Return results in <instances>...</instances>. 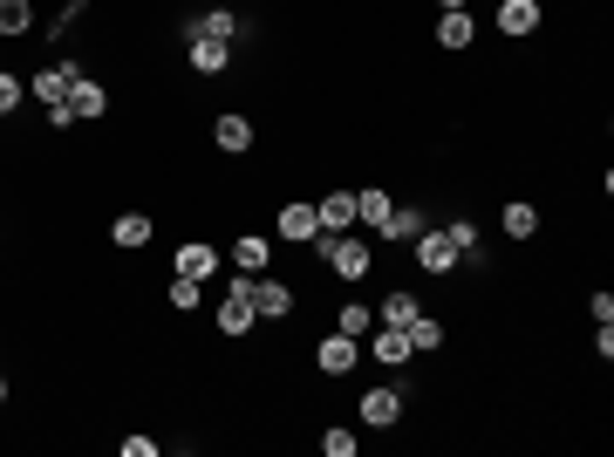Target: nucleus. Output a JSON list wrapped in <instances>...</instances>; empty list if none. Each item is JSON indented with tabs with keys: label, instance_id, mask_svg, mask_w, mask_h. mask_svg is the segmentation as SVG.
<instances>
[{
	"label": "nucleus",
	"instance_id": "nucleus-4",
	"mask_svg": "<svg viewBox=\"0 0 614 457\" xmlns=\"http://www.w3.org/2000/svg\"><path fill=\"white\" fill-rule=\"evenodd\" d=\"M76 76H82V62H76V55H62V62H48V69H41L28 89H35V103L48 110V103H62V96L76 89Z\"/></svg>",
	"mask_w": 614,
	"mask_h": 457
},
{
	"label": "nucleus",
	"instance_id": "nucleus-20",
	"mask_svg": "<svg viewBox=\"0 0 614 457\" xmlns=\"http://www.w3.org/2000/svg\"><path fill=\"white\" fill-rule=\"evenodd\" d=\"M110 239L123 246V253H137V246H151V219H144V212H123V219L110 226Z\"/></svg>",
	"mask_w": 614,
	"mask_h": 457
},
{
	"label": "nucleus",
	"instance_id": "nucleus-33",
	"mask_svg": "<svg viewBox=\"0 0 614 457\" xmlns=\"http://www.w3.org/2000/svg\"><path fill=\"white\" fill-rule=\"evenodd\" d=\"M458 7H464V0H437V14H458Z\"/></svg>",
	"mask_w": 614,
	"mask_h": 457
},
{
	"label": "nucleus",
	"instance_id": "nucleus-30",
	"mask_svg": "<svg viewBox=\"0 0 614 457\" xmlns=\"http://www.w3.org/2000/svg\"><path fill=\"white\" fill-rule=\"evenodd\" d=\"M321 451H328V457H355V437H348V430H328Z\"/></svg>",
	"mask_w": 614,
	"mask_h": 457
},
{
	"label": "nucleus",
	"instance_id": "nucleus-14",
	"mask_svg": "<svg viewBox=\"0 0 614 457\" xmlns=\"http://www.w3.org/2000/svg\"><path fill=\"white\" fill-rule=\"evenodd\" d=\"M178 273H192V280H212V273H219V246H205V239H185V246H178Z\"/></svg>",
	"mask_w": 614,
	"mask_h": 457
},
{
	"label": "nucleus",
	"instance_id": "nucleus-15",
	"mask_svg": "<svg viewBox=\"0 0 614 457\" xmlns=\"http://www.w3.org/2000/svg\"><path fill=\"white\" fill-rule=\"evenodd\" d=\"M212 137H219V151H253V123H246L239 110H219Z\"/></svg>",
	"mask_w": 614,
	"mask_h": 457
},
{
	"label": "nucleus",
	"instance_id": "nucleus-24",
	"mask_svg": "<svg viewBox=\"0 0 614 457\" xmlns=\"http://www.w3.org/2000/svg\"><path fill=\"white\" fill-rule=\"evenodd\" d=\"M444 239L458 246V260H478V246H485V239H478V226H471V219H444Z\"/></svg>",
	"mask_w": 614,
	"mask_h": 457
},
{
	"label": "nucleus",
	"instance_id": "nucleus-6",
	"mask_svg": "<svg viewBox=\"0 0 614 457\" xmlns=\"http://www.w3.org/2000/svg\"><path fill=\"white\" fill-rule=\"evenodd\" d=\"M253 314H260V321H287V314H294V287L253 273Z\"/></svg>",
	"mask_w": 614,
	"mask_h": 457
},
{
	"label": "nucleus",
	"instance_id": "nucleus-16",
	"mask_svg": "<svg viewBox=\"0 0 614 457\" xmlns=\"http://www.w3.org/2000/svg\"><path fill=\"white\" fill-rule=\"evenodd\" d=\"M423 226H430V212H417V205H389V219L376 232H383V239H417Z\"/></svg>",
	"mask_w": 614,
	"mask_h": 457
},
{
	"label": "nucleus",
	"instance_id": "nucleus-9",
	"mask_svg": "<svg viewBox=\"0 0 614 457\" xmlns=\"http://www.w3.org/2000/svg\"><path fill=\"white\" fill-rule=\"evenodd\" d=\"M273 232H280L287 246H307V239L321 232V219H314V205H280V219H273Z\"/></svg>",
	"mask_w": 614,
	"mask_h": 457
},
{
	"label": "nucleus",
	"instance_id": "nucleus-34",
	"mask_svg": "<svg viewBox=\"0 0 614 457\" xmlns=\"http://www.w3.org/2000/svg\"><path fill=\"white\" fill-rule=\"evenodd\" d=\"M0 403H7V382H0Z\"/></svg>",
	"mask_w": 614,
	"mask_h": 457
},
{
	"label": "nucleus",
	"instance_id": "nucleus-19",
	"mask_svg": "<svg viewBox=\"0 0 614 457\" xmlns=\"http://www.w3.org/2000/svg\"><path fill=\"white\" fill-rule=\"evenodd\" d=\"M437 41H444V48H471V41H478V21H471V14H437Z\"/></svg>",
	"mask_w": 614,
	"mask_h": 457
},
{
	"label": "nucleus",
	"instance_id": "nucleus-31",
	"mask_svg": "<svg viewBox=\"0 0 614 457\" xmlns=\"http://www.w3.org/2000/svg\"><path fill=\"white\" fill-rule=\"evenodd\" d=\"M594 355H601V362L614 355V328H608V321H594Z\"/></svg>",
	"mask_w": 614,
	"mask_h": 457
},
{
	"label": "nucleus",
	"instance_id": "nucleus-28",
	"mask_svg": "<svg viewBox=\"0 0 614 457\" xmlns=\"http://www.w3.org/2000/svg\"><path fill=\"white\" fill-rule=\"evenodd\" d=\"M403 335H410V348H417V355H423V348H437V342H444V328H437V321H430L423 307H417V321H410Z\"/></svg>",
	"mask_w": 614,
	"mask_h": 457
},
{
	"label": "nucleus",
	"instance_id": "nucleus-29",
	"mask_svg": "<svg viewBox=\"0 0 614 457\" xmlns=\"http://www.w3.org/2000/svg\"><path fill=\"white\" fill-rule=\"evenodd\" d=\"M21 96H28V82H21V76H0V116L14 110V103H21Z\"/></svg>",
	"mask_w": 614,
	"mask_h": 457
},
{
	"label": "nucleus",
	"instance_id": "nucleus-7",
	"mask_svg": "<svg viewBox=\"0 0 614 457\" xmlns=\"http://www.w3.org/2000/svg\"><path fill=\"white\" fill-rule=\"evenodd\" d=\"M314 362H321L328 376H348V369L362 362V342H355V335H342V328H328V335H321V348H314Z\"/></svg>",
	"mask_w": 614,
	"mask_h": 457
},
{
	"label": "nucleus",
	"instance_id": "nucleus-17",
	"mask_svg": "<svg viewBox=\"0 0 614 457\" xmlns=\"http://www.w3.org/2000/svg\"><path fill=\"white\" fill-rule=\"evenodd\" d=\"M185 62H192L198 76H219V69L232 62V48L226 41H185Z\"/></svg>",
	"mask_w": 614,
	"mask_h": 457
},
{
	"label": "nucleus",
	"instance_id": "nucleus-32",
	"mask_svg": "<svg viewBox=\"0 0 614 457\" xmlns=\"http://www.w3.org/2000/svg\"><path fill=\"white\" fill-rule=\"evenodd\" d=\"M123 457H157V437H123Z\"/></svg>",
	"mask_w": 614,
	"mask_h": 457
},
{
	"label": "nucleus",
	"instance_id": "nucleus-11",
	"mask_svg": "<svg viewBox=\"0 0 614 457\" xmlns=\"http://www.w3.org/2000/svg\"><path fill=\"white\" fill-rule=\"evenodd\" d=\"M69 110H76V123L82 116H110V89L96 76H76V89H69Z\"/></svg>",
	"mask_w": 614,
	"mask_h": 457
},
{
	"label": "nucleus",
	"instance_id": "nucleus-8",
	"mask_svg": "<svg viewBox=\"0 0 614 457\" xmlns=\"http://www.w3.org/2000/svg\"><path fill=\"white\" fill-rule=\"evenodd\" d=\"M403 417V396H396V389H362V423H369V430H389V423Z\"/></svg>",
	"mask_w": 614,
	"mask_h": 457
},
{
	"label": "nucleus",
	"instance_id": "nucleus-1",
	"mask_svg": "<svg viewBox=\"0 0 614 457\" xmlns=\"http://www.w3.org/2000/svg\"><path fill=\"white\" fill-rule=\"evenodd\" d=\"M307 246H314V253L328 260V273H335V280H348V287H355V280H369V267H376L369 239H348V232H314Z\"/></svg>",
	"mask_w": 614,
	"mask_h": 457
},
{
	"label": "nucleus",
	"instance_id": "nucleus-26",
	"mask_svg": "<svg viewBox=\"0 0 614 457\" xmlns=\"http://www.w3.org/2000/svg\"><path fill=\"white\" fill-rule=\"evenodd\" d=\"M383 219H389L383 191H355V226H383Z\"/></svg>",
	"mask_w": 614,
	"mask_h": 457
},
{
	"label": "nucleus",
	"instance_id": "nucleus-10",
	"mask_svg": "<svg viewBox=\"0 0 614 457\" xmlns=\"http://www.w3.org/2000/svg\"><path fill=\"white\" fill-rule=\"evenodd\" d=\"M369 355H376V369H403V362H410L417 348H410V335H403V328H376Z\"/></svg>",
	"mask_w": 614,
	"mask_h": 457
},
{
	"label": "nucleus",
	"instance_id": "nucleus-18",
	"mask_svg": "<svg viewBox=\"0 0 614 457\" xmlns=\"http://www.w3.org/2000/svg\"><path fill=\"white\" fill-rule=\"evenodd\" d=\"M267 260H273V246L260 239V232H246V239H232V267L239 273H267Z\"/></svg>",
	"mask_w": 614,
	"mask_h": 457
},
{
	"label": "nucleus",
	"instance_id": "nucleus-27",
	"mask_svg": "<svg viewBox=\"0 0 614 457\" xmlns=\"http://www.w3.org/2000/svg\"><path fill=\"white\" fill-rule=\"evenodd\" d=\"M198 301H205V280H192V273H178V280H171V307H178V314H192Z\"/></svg>",
	"mask_w": 614,
	"mask_h": 457
},
{
	"label": "nucleus",
	"instance_id": "nucleus-13",
	"mask_svg": "<svg viewBox=\"0 0 614 457\" xmlns=\"http://www.w3.org/2000/svg\"><path fill=\"white\" fill-rule=\"evenodd\" d=\"M539 28V0H499V35H533Z\"/></svg>",
	"mask_w": 614,
	"mask_h": 457
},
{
	"label": "nucleus",
	"instance_id": "nucleus-5",
	"mask_svg": "<svg viewBox=\"0 0 614 457\" xmlns=\"http://www.w3.org/2000/svg\"><path fill=\"white\" fill-rule=\"evenodd\" d=\"M410 246H417V267H423V273H451V267H464V260H458V246L444 239V226H423L417 239H410Z\"/></svg>",
	"mask_w": 614,
	"mask_h": 457
},
{
	"label": "nucleus",
	"instance_id": "nucleus-3",
	"mask_svg": "<svg viewBox=\"0 0 614 457\" xmlns=\"http://www.w3.org/2000/svg\"><path fill=\"white\" fill-rule=\"evenodd\" d=\"M185 41H246V21H239V14H232V7H205V14H192V21H185Z\"/></svg>",
	"mask_w": 614,
	"mask_h": 457
},
{
	"label": "nucleus",
	"instance_id": "nucleus-2",
	"mask_svg": "<svg viewBox=\"0 0 614 457\" xmlns=\"http://www.w3.org/2000/svg\"><path fill=\"white\" fill-rule=\"evenodd\" d=\"M260 328V314H253V273H232L226 280V301H219V335H253Z\"/></svg>",
	"mask_w": 614,
	"mask_h": 457
},
{
	"label": "nucleus",
	"instance_id": "nucleus-25",
	"mask_svg": "<svg viewBox=\"0 0 614 457\" xmlns=\"http://www.w3.org/2000/svg\"><path fill=\"white\" fill-rule=\"evenodd\" d=\"M35 28V7L28 0H0V35H28Z\"/></svg>",
	"mask_w": 614,
	"mask_h": 457
},
{
	"label": "nucleus",
	"instance_id": "nucleus-12",
	"mask_svg": "<svg viewBox=\"0 0 614 457\" xmlns=\"http://www.w3.org/2000/svg\"><path fill=\"white\" fill-rule=\"evenodd\" d=\"M314 219H321V232H348L355 226V191H328V198L314 205Z\"/></svg>",
	"mask_w": 614,
	"mask_h": 457
},
{
	"label": "nucleus",
	"instance_id": "nucleus-21",
	"mask_svg": "<svg viewBox=\"0 0 614 457\" xmlns=\"http://www.w3.org/2000/svg\"><path fill=\"white\" fill-rule=\"evenodd\" d=\"M335 328H342V335H355V342H369V335H376V307L348 301L342 314H335Z\"/></svg>",
	"mask_w": 614,
	"mask_h": 457
},
{
	"label": "nucleus",
	"instance_id": "nucleus-23",
	"mask_svg": "<svg viewBox=\"0 0 614 457\" xmlns=\"http://www.w3.org/2000/svg\"><path fill=\"white\" fill-rule=\"evenodd\" d=\"M383 328H410L417 321V294H383V314H376Z\"/></svg>",
	"mask_w": 614,
	"mask_h": 457
},
{
	"label": "nucleus",
	"instance_id": "nucleus-22",
	"mask_svg": "<svg viewBox=\"0 0 614 457\" xmlns=\"http://www.w3.org/2000/svg\"><path fill=\"white\" fill-rule=\"evenodd\" d=\"M499 219H505V232H512V239H533V232H539V205H526V198H512V205H505Z\"/></svg>",
	"mask_w": 614,
	"mask_h": 457
}]
</instances>
